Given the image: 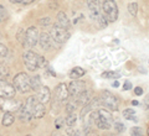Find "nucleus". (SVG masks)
Instances as JSON below:
<instances>
[{
    "label": "nucleus",
    "mask_w": 149,
    "mask_h": 136,
    "mask_svg": "<svg viewBox=\"0 0 149 136\" xmlns=\"http://www.w3.org/2000/svg\"><path fill=\"white\" fill-rule=\"evenodd\" d=\"M22 58H24V63L26 66V68L32 72L36 71L37 68H42L45 66H47V62L45 61L44 57H41V56L32 52V51H26L22 55Z\"/></svg>",
    "instance_id": "obj_1"
},
{
    "label": "nucleus",
    "mask_w": 149,
    "mask_h": 136,
    "mask_svg": "<svg viewBox=\"0 0 149 136\" xmlns=\"http://www.w3.org/2000/svg\"><path fill=\"white\" fill-rule=\"evenodd\" d=\"M92 119L96 123V125L102 130H108L112 126V123H113V120H112L113 116L106 109H100L95 111L92 114Z\"/></svg>",
    "instance_id": "obj_2"
},
{
    "label": "nucleus",
    "mask_w": 149,
    "mask_h": 136,
    "mask_svg": "<svg viewBox=\"0 0 149 136\" xmlns=\"http://www.w3.org/2000/svg\"><path fill=\"white\" fill-rule=\"evenodd\" d=\"M102 14L108 22H114L118 19V5L116 0H104L102 4Z\"/></svg>",
    "instance_id": "obj_3"
},
{
    "label": "nucleus",
    "mask_w": 149,
    "mask_h": 136,
    "mask_svg": "<svg viewBox=\"0 0 149 136\" xmlns=\"http://www.w3.org/2000/svg\"><path fill=\"white\" fill-rule=\"evenodd\" d=\"M14 87L20 93H27L31 90V78L25 72H20L14 77Z\"/></svg>",
    "instance_id": "obj_4"
},
{
    "label": "nucleus",
    "mask_w": 149,
    "mask_h": 136,
    "mask_svg": "<svg viewBox=\"0 0 149 136\" xmlns=\"http://www.w3.org/2000/svg\"><path fill=\"white\" fill-rule=\"evenodd\" d=\"M51 37H52V40L55 42V45H62L65 43L68 39H70V32L67 29H65V27L60 26L58 24H55L52 26V30L50 32Z\"/></svg>",
    "instance_id": "obj_5"
},
{
    "label": "nucleus",
    "mask_w": 149,
    "mask_h": 136,
    "mask_svg": "<svg viewBox=\"0 0 149 136\" xmlns=\"http://www.w3.org/2000/svg\"><path fill=\"white\" fill-rule=\"evenodd\" d=\"M39 31L35 26H31L29 27L26 31H25V37H24V41H22V45L24 47H27V48H31L36 46V43L39 42Z\"/></svg>",
    "instance_id": "obj_6"
},
{
    "label": "nucleus",
    "mask_w": 149,
    "mask_h": 136,
    "mask_svg": "<svg viewBox=\"0 0 149 136\" xmlns=\"http://www.w3.org/2000/svg\"><path fill=\"white\" fill-rule=\"evenodd\" d=\"M101 103L107 108V109H109V110H113V111L118 110V106H119L118 99L108 90H104L103 93H102Z\"/></svg>",
    "instance_id": "obj_7"
},
{
    "label": "nucleus",
    "mask_w": 149,
    "mask_h": 136,
    "mask_svg": "<svg viewBox=\"0 0 149 136\" xmlns=\"http://www.w3.org/2000/svg\"><path fill=\"white\" fill-rule=\"evenodd\" d=\"M21 104L16 100L11 99V98H0V108L4 111L11 113V111H17Z\"/></svg>",
    "instance_id": "obj_8"
},
{
    "label": "nucleus",
    "mask_w": 149,
    "mask_h": 136,
    "mask_svg": "<svg viewBox=\"0 0 149 136\" xmlns=\"http://www.w3.org/2000/svg\"><path fill=\"white\" fill-rule=\"evenodd\" d=\"M16 89L13 84L8 83L4 79H0V98H14Z\"/></svg>",
    "instance_id": "obj_9"
},
{
    "label": "nucleus",
    "mask_w": 149,
    "mask_h": 136,
    "mask_svg": "<svg viewBox=\"0 0 149 136\" xmlns=\"http://www.w3.org/2000/svg\"><path fill=\"white\" fill-rule=\"evenodd\" d=\"M67 88H68L70 95L78 97L81 93H83L86 90V84H85V82H82V81H77V79H74V81H72L71 83L68 84Z\"/></svg>",
    "instance_id": "obj_10"
},
{
    "label": "nucleus",
    "mask_w": 149,
    "mask_h": 136,
    "mask_svg": "<svg viewBox=\"0 0 149 136\" xmlns=\"http://www.w3.org/2000/svg\"><path fill=\"white\" fill-rule=\"evenodd\" d=\"M68 95H70V93H68L67 84L60 83L58 86L55 88V99L57 100V101L62 103V101H65V100H67Z\"/></svg>",
    "instance_id": "obj_11"
},
{
    "label": "nucleus",
    "mask_w": 149,
    "mask_h": 136,
    "mask_svg": "<svg viewBox=\"0 0 149 136\" xmlns=\"http://www.w3.org/2000/svg\"><path fill=\"white\" fill-rule=\"evenodd\" d=\"M39 43L41 46V48L46 50V51L51 50L55 46V42L52 40V37H51V35L47 34V32H42V34H40V36H39Z\"/></svg>",
    "instance_id": "obj_12"
},
{
    "label": "nucleus",
    "mask_w": 149,
    "mask_h": 136,
    "mask_svg": "<svg viewBox=\"0 0 149 136\" xmlns=\"http://www.w3.org/2000/svg\"><path fill=\"white\" fill-rule=\"evenodd\" d=\"M37 100H39L40 103H42V104H46V103H49L50 101V98H51V92H50V89L49 87H45L42 86L39 90H37Z\"/></svg>",
    "instance_id": "obj_13"
},
{
    "label": "nucleus",
    "mask_w": 149,
    "mask_h": 136,
    "mask_svg": "<svg viewBox=\"0 0 149 136\" xmlns=\"http://www.w3.org/2000/svg\"><path fill=\"white\" fill-rule=\"evenodd\" d=\"M100 103H101V100H98L97 98H92V100L90 103H87V104L85 105V108L82 109V111H81V119H85V116L93 109V108H96L97 105H98Z\"/></svg>",
    "instance_id": "obj_14"
},
{
    "label": "nucleus",
    "mask_w": 149,
    "mask_h": 136,
    "mask_svg": "<svg viewBox=\"0 0 149 136\" xmlns=\"http://www.w3.org/2000/svg\"><path fill=\"white\" fill-rule=\"evenodd\" d=\"M46 113V109H45V104H42V103L37 101L34 109H32V118H36V119H40L42 118V116L45 115Z\"/></svg>",
    "instance_id": "obj_15"
},
{
    "label": "nucleus",
    "mask_w": 149,
    "mask_h": 136,
    "mask_svg": "<svg viewBox=\"0 0 149 136\" xmlns=\"http://www.w3.org/2000/svg\"><path fill=\"white\" fill-rule=\"evenodd\" d=\"M57 24L60 26L65 27V29H67V30L70 29V20H68V17H67V15L65 12L60 11L57 14Z\"/></svg>",
    "instance_id": "obj_16"
},
{
    "label": "nucleus",
    "mask_w": 149,
    "mask_h": 136,
    "mask_svg": "<svg viewBox=\"0 0 149 136\" xmlns=\"http://www.w3.org/2000/svg\"><path fill=\"white\" fill-rule=\"evenodd\" d=\"M92 100V93L91 92H83V93H81L80 95L77 97V101L80 103V104H87V103H90Z\"/></svg>",
    "instance_id": "obj_17"
},
{
    "label": "nucleus",
    "mask_w": 149,
    "mask_h": 136,
    "mask_svg": "<svg viewBox=\"0 0 149 136\" xmlns=\"http://www.w3.org/2000/svg\"><path fill=\"white\" fill-rule=\"evenodd\" d=\"M86 71L81 67H74L71 72H70V77H71V79H78L81 78L82 76H85Z\"/></svg>",
    "instance_id": "obj_18"
},
{
    "label": "nucleus",
    "mask_w": 149,
    "mask_h": 136,
    "mask_svg": "<svg viewBox=\"0 0 149 136\" xmlns=\"http://www.w3.org/2000/svg\"><path fill=\"white\" fill-rule=\"evenodd\" d=\"M14 120H15V118H14V115L11 114V113H8V111H6L5 114H4V116H3L1 124H3L4 126H10V125H13Z\"/></svg>",
    "instance_id": "obj_19"
},
{
    "label": "nucleus",
    "mask_w": 149,
    "mask_h": 136,
    "mask_svg": "<svg viewBox=\"0 0 149 136\" xmlns=\"http://www.w3.org/2000/svg\"><path fill=\"white\" fill-rule=\"evenodd\" d=\"M42 87V83H41V78L40 76H35L34 78H31V90H39V89Z\"/></svg>",
    "instance_id": "obj_20"
},
{
    "label": "nucleus",
    "mask_w": 149,
    "mask_h": 136,
    "mask_svg": "<svg viewBox=\"0 0 149 136\" xmlns=\"http://www.w3.org/2000/svg\"><path fill=\"white\" fill-rule=\"evenodd\" d=\"M123 116L127 120H133V121H138L137 116H136V113H134V109H125L123 111Z\"/></svg>",
    "instance_id": "obj_21"
},
{
    "label": "nucleus",
    "mask_w": 149,
    "mask_h": 136,
    "mask_svg": "<svg viewBox=\"0 0 149 136\" xmlns=\"http://www.w3.org/2000/svg\"><path fill=\"white\" fill-rule=\"evenodd\" d=\"M76 121H77V116L74 113H70V114H67L66 118H65V123L68 126H73L76 124Z\"/></svg>",
    "instance_id": "obj_22"
},
{
    "label": "nucleus",
    "mask_w": 149,
    "mask_h": 136,
    "mask_svg": "<svg viewBox=\"0 0 149 136\" xmlns=\"http://www.w3.org/2000/svg\"><path fill=\"white\" fill-rule=\"evenodd\" d=\"M10 74V69L5 63H0V79L6 78Z\"/></svg>",
    "instance_id": "obj_23"
},
{
    "label": "nucleus",
    "mask_w": 149,
    "mask_h": 136,
    "mask_svg": "<svg viewBox=\"0 0 149 136\" xmlns=\"http://www.w3.org/2000/svg\"><path fill=\"white\" fill-rule=\"evenodd\" d=\"M101 77L104 78V79H118L120 77V74L117 73V72H111V71H108V72H103V73H102Z\"/></svg>",
    "instance_id": "obj_24"
},
{
    "label": "nucleus",
    "mask_w": 149,
    "mask_h": 136,
    "mask_svg": "<svg viewBox=\"0 0 149 136\" xmlns=\"http://www.w3.org/2000/svg\"><path fill=\"white\" fill-rule=\"evenodd\" d=\"M128 11L132 16H136L138 12V4L137 3H130L128 5Z\"/></svg>",
    "instance_id": "obj_25"
},
{
    "label": "nucleus",
    "mask_w": 149,
    "mask_h": 136,
    "mask_svg": "<svg viewBox=\"0 0 149 136\" xmlns=\"http://www.w3.org/2000/svg\"><path fill=\"white\" fill-rule=\"evenodd\" d=\"M130 135L132 136H143V131L139 126H133L130 129Z\"/></svg>",
    "instance_id": "obj_26"
},
{
    "label": "nucleus",
    "mask_w": 149,
    "mask_h": 136,
    "mask_svg": "<svg viewBox=\"0 0 149 136\" xmlns=\"http://www.w3.org/2000/svg\"><path fill=\"white\" fill-rule=\"evenodd\" d=\"M35 0H10V3L13 4H20V5H29V4H32Z\"/></svg>",
    "instance_id": "obj_27"
},
{
    "label": "nucleus",
    "mask_w": 149,
    "mask_h": 136,
    "mask_svg": "<svg viewBox=\"0 0 149 136\" xmlns=\"http://www.w3.org/2000/svg\"><path fill=\"white\" fill-rule=\"evenodd\" d=\"M8 55V47L5 45H3V43H0V58H3V57H5V56Z\"/></svg>",
    "instance_id": "obj_28"
},
{
    "label": "nucleus",
    "mask_w": 149,
    "mask_h": 136,
    "mask_svg": "<svg viewBox=\"0 0 149 136\" xmlns=\"http://www.w3.org/2000/svg\"><path fill=\"white\" fill-rule=\"evenodd\" d=\"M74 108H76V104H74V103H67V105H66L67 114H70V113H74Z\"/></svg>",
    "instance_id": "obj_29"
},
{
    "label": "nucleus",
    "mask_w": 149,
    "mask_h": 136,
    "mask_svg": "<svg viewBox=\"0 0 149 136\" xmlns=\"http://www.w3.org/2000/svg\"><path fill=\"white\" fill-rule=\"evenodd\" d=\"M39 22L41 26H47L51 24V20H50V17H42V19H40Z\"/></svg>",
    "instance_id": "obj_30"
},
{
    "label": "nucleus",
    "mask_w": 149,
    "mask_h": 136,
    "mask_svg": "<svg viewBox=\"0 0 149 136\" xmlns=\"http://www.w3.org/2000/svg\"><path fill=\"white\" fill-rule=\"evenodd\" d=\"M6 16V9L3 5H0V22H1Z\"/></svg>",
    "instance_id": "obj_31"
},
{
    "label": "nucleus",
    "mask_w": 149,
    "mask_h": 136,
    "mask_svg": "<svg viewBox=\"0 0 149 136\" xmlns=\"http://www.w3.org/2000/svg\"><path fill=\"white\" fill-rule=\"evenodd\" d=\"M114 129L118 131V133H123V131L125 130V126L123 124H120V123H116L114 124Z\"/></svg>",
    "instance_id": "obj_32"
},
{
    "label": "nucleus",
    "mask_w": 149,
    "mask_h": 136,
    "mask_svg": "<svg viewBox=\"0 0 149 136\" xmlns=\"http://www.w3.org/2000/svg\"><path fill=\"white\" fill-rule=\"evenodd\" d=\"M123 89H124V90H129V89H132V83H130L129 81L124 82V84H123Z\"/></svg>",
    "instance_id": "obj_33"
},
{
    "label": "nucleus",
    "mask_w": 149,
    "mask_h": 136,
    "mask_svg": "<svg viewBox=\"0 0 149 136\" xmlns=\"http://www.w3.org/2000/svg\"><path fill=\"white\" fill-rule=\"evenodd\" d=\"M134 93H136V95H142L143 94V89L141 87H136L134 88Z\"/></svg>",
    "instance_id": "obj_34"
},
{
    "label": "nucleus",
    "mask_w": 149,
    "mask_h": 136,
    "mask_svg": "<svg viewBox=\"0 0 149 136\" xmlns=\"http://www.w3.org/2000/svg\"><path fill=\"white\" fill-rule=\"evenodd\" d=\"M112 87H113V88H117V87H119V83H118L117 81H114L113 83H112Z\"/></svg>",
    "instance_id": "obj_35"
},
{
    "label": "nucleus",
    "mask_w": 149,
    "mask_h": 136,
    "mask_svg": "<svg viewBox=\"0 0 149 136\" xmlns=\"http://www.w3.org/2000/svg\"><path fill=\"white\" fill-rule=\"evenodd\" d=\"M146 104L147 105H149V94L147 95V98H146Z\"/></svg>",
    "instance_id": "obj_36"
},
{
    "label": "nucleus",
    "mask_w": 149,
    "mask_h": 136,
    "mask_svg": "<svg viewBox=\"0 0 149 136\" xmlns=\"http://www.w3.org/2000/svg\"><path fill=\"white\" fill-rule=\"evenodd\" d=\"M132 104H133V105H138V101H137V100H133Z\"/></svg>",
    "instance_id": "obj_37"
},
{
    "label": "nucleus",
    "mask_w": 149,
    "mask_h": 136,
    "mask_svg": "<svg viewBox=\"0 0 149 136\" xmlns=\"http://www.w3.org/2000/svg\"><path fill=\"white\" fill-rule=\"evenodd\" d=\"M73 136H80V134H78V133H76V134H74Z\"/></svg>",
    "instance_id": "obj_38"
},
{
    "label": "nucleus",
    "mask_w": 149,
    "mask_h": 136,
    "mask_svg": "<svg viewBox=\"0 0 149 136\" xmlns=\"http://www.w3.org/2000/svg\"><path fill=\"white\" fill-rule=\"evenodd\" d=\"M148 136H149V128H148Z\"/></svg>",
    "instance_id": "obj_39"
},
{
    "label": "nucleus",
    "mask_w": 149,
    "mask_h": 136,
    "mask_svg": "<svg viewBox=\"0 0 149 136\" xmlns=\"http://www.w3.org/2000/svg\"><path fill=\"white\" fill-rule=\"evenodd\" d=\"M26 136H31V135H26Z\"/></svg>",
    "instance_id": "obj_40"
},
{
    "label": "nucleus",
    "mask_w": 149,
    "mask_h": 136,
    "mask_svg": "<svg viewBox=\"0 0 149 136\" xmlns=\"http://www.w3.org/2000/svg\"><path fill=\"white\" fill-rule=\"evenodd\" d=\"M148 109H149V105H148Z\"/></svg>",
    "instance_id": "obj_41"
}]
</instances>
